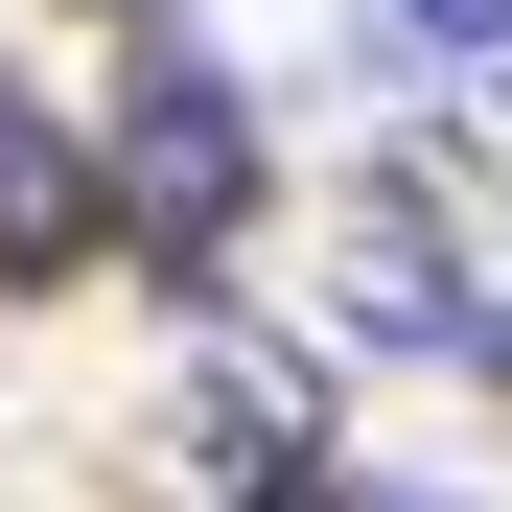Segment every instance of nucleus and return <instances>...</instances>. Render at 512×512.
<instances>
[{
	"label": "nucleus",
	"instance_id": "1",
	"mask_svg": "<svg viewBox=\"0 0 512 512\" xmlns=\"http://www.w3.org/2000/svg\"><path fill=\"white\" fill-rule=\"evenodd\" d=\"M94 140H117V256H140V303L210 326L233 256H256V210H280V117H256V70H233L210 24H140L117 94H94Z\"/></svg>",
	"mask_w": 512,
	"mask_h": 512
},
{
	"label": "nucleus",
	"instance_id": "5",
	"mask_svg": "<svg viewBox=\"0 0 512 512\" xmlns=\"http://www.w3.org/2000/svg\"><path fill=\"white\" fill-rule=\"evenodd\" d=\"M350 70H419V94H489V70H512V0H350Z\"/></svg>",
	"mask_w": 512,
	"mask_h": 512
},
{
	"label": "nucleus",
	"instance_id": "4",
	"mask_svg": "<svg viewBox=\"0 0 512 512\" xmlns=\"http://www.w3.org/2000/svg\"><path fill=\"white\" fill-rule=\"evenodd\" d=\"M94 256H117V140L0 70V303H70Z\"/></svg>",
	"mask_w": 512,
	"mask_h": 512
},
{
	"label": "nucleus",
	"instance_id": "3",
	"mask_svg": "<svg viewBox=\"0 0 512 512\" xmlns=\"http://www.w3.org/2000/svg\"><path fill=\"white\" fill-rule=\"evenodd\" d=\"M326 419H350V350H326V326H256V303H210V326H187V373H163V489H187V512H233V489H303V466H350Z\"/></svg>",
	"mask_w": 512,
	"mask_h": 512
},
{
	"label": "nucleus",
	"instance_id": "2",
	"mask_svg": "<svg viewBox=\"0 0 512 512\" xmlns=\"http://www.w3.org/2000/svg\"><path fill=\"white\" fill-rule=\"evenodd\" d=\"M489 280H512V256H466V210L419 187L396 140H373V163H326V303H303V326H326L350 373H466Z\"/></svg>",
	"mask_w": 512,
	"mask_h": 512
},
{
	"label": "nucleus",
	"instance_id": "7",
	"mask_svg": "<svg viewBox=\"0 0 512 512\" xmlns=\"http://www.w3.org/2000/svg\"><path fill=\"white\" fill-rule=\"evenodd\" d=\"M70 24H117V47H140V24H187V0H70Z\"/></svg>",
	"mask_w": 512,
	"mask_h": 512
},
{
	"label": "nucleus",
	"instance_id": "6",
	"mask_svg": "<svg viewBox=\"0 0 512 512\" xmlns=\"http://www.w3.org/2000/svg\"><path fill=\"white\" fill-rule=\"evenodd\" d=\"M233 512H373V466H303V489H233Z\"/></svg>",
	"mask_w": 512,
	"mask_h": 512
}]
</instances>
